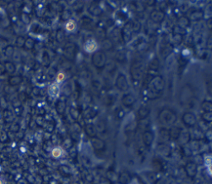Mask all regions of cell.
<instances>
[{"instance_id": "1", "label": "cell", "mask_w": 212, "mask_h": 184, "mask_svg": "<svg viewBox=\"0 0 212 184\" xmlns=\"http://www.w3.org/2000/svg\"><path fill=\"white\" fill-rule=\"evenodd\" d=\"M164 82L163 77L162 76H156L147 81V83L144 85V96L148 100H156L161 97L163 93Z\"/></svg>"}, {"instance_id": "2", "label": "cell", "mask_w": 212, "mask_h": 184, "mask_svg": "<svg viewBox=\"0 0 212 184\" xmlns=\"http://www.w3.org/2000/svg\"><path fill=\"white\" fill-rule=\"evenodd\" d=\"M144 62L140 59H135L130 66V76L132 81L134 84H138L144 78Z\"/></svg>"}, {"instance_id": "3", "label": "cell", "mask_w": 212, "mask_h": 184, "mask_svg": "<svg viewBox=\"0 0 212 184\" xmlns=\"http://www.w3.org/2000/svg\"><path fill=\"white\" fill-rule=\"evenodd\" d=\"M158 120L163 125H173L177 120V115L169 109H163L159 113Z\"/></svg>"}, {"instance_id": "4", "label": "cell", "mask_w": 212, "mask_h": 184, "mask_svg": "<svg viewBox=\"0 0 212 184\" xmlns=\"http://www.w3.org/2000/svg\"><path fill=\"white\" fill-rule=\"evenodd\" d=\"M92 62L97 68H103L107 62V56L103 51H98L93 55Z\"/></svg>"}, {"instance_id": "5", "label": "cell", "mask_w": 212, "mask_h": 184, "mask_svg": "<svg viewBox=\"0 0 212 184\" xmlns=\"http://www.w3.org/2000/svg\"><path fill=\"white\" fill-rule=\"evenodd\" d=\"M193 97V91L189 86H185L181 89L180 94V101L181 106L189 104Z\"/></svg>"}, {"instance_id": "6", "label": "cell", "mask_w": 212, "mask_h": 184, "mask_svg": "<svg viewBox=\"0 0 212 184\" xmlns=\"http://www.w3.org/2000/svg\"><path fill=\"white\" fill-rule=\"evenodd\" d=\"M133 22H128L127 23H125V25L123 27L122 31H121V38L125 43L129 42L132 38L133 36Z\"/></svg>"}, {"instance_id": "7", "label": "cell", "mask_w": 212, "mask_h": 184, "mask_svg": "<svg viewBox=\"0 0 212 184\" xmlns=\"http://www.w3.org/2000/svg\"><path fill=\"white\" fill-rule=\"evenodd\" d=\"M115 86L120 91H127L129 89V85L126 76L124 74H120L115 81Z\"/></svg>"}, {"instance_id": "8", "label": "cell", "mask_w": 212, "mask_h": 184, "mask_svg": "<svg viewBox=\"0 0 212 184\" xmlns=\"http://www.w3.org/2000/svg\"><path fill=\"white\" fill-rule=\"evenodd\" d=\"M159 67H160V63H159L158 59L155 57L153 60H152L151 62L149 63L148 66V76L150 77V79H152L154 76H158L157 73L158 72ZM148 80V81H149Z\"/></svg>"}, {"instance_id": "9", "label": "cell", "mask_w": 212, "mask_h": 184, "mask_svg": "<svg viewBox=\"0 0 212 184\" xmlns=\"http://www.w3.org/2000/svg\"><path fill=\"white\" fill-rule=\"evenodd\" d=\"M181 120L186 126L191 128L195 126L196 123V117L191 112H186L182 116Z\"/></svg>"}, {"instance_id": "10", "label": "cell", "mask_w": 212, "mask_h": 184, "mask_svg": "<svg viewBox=\"0 0 212 184\" xmlns=\"http://www.w3.org/2000/svg\"><path fill=\"white\" fill-rule=\"evenodd\" d=\"M150 18L155 23H161L165 18V13L161 10H153L150 13Z\"/></svg>"}, {"instance_id": "11", "label": "cell", "mask_w": 212, "mask_h": 184, "mask_svg": "<svg viewBox=\"0 0 212 184\" xmlns=\"http://www.w3.org/2000/svg\"><path fill=\"white\" fill-rule=\"evenodd\" d=\"M136 102V98L132 94H126L122 98V103L125 107H131Z\"/></svg>"}, {"instance_id": "12", "label": "cell", "mask_w": 212, "mask_h": 184, "mask_svg": "<svg viewBox=\"0 0 212 184\" xmlns=\"http://www.w3.org/2000/svg\"><path fill=\"white\" fill-rule=\"evenodd\" d=\"M150 115V108L147 106H143L139 109L138 116L140 120H145Z\"/></svg>"}, {"instance_id": "13", "label": "cell", "mask_w": 212, "mask_h": 184, "mask_svg": "<svg viewBox=\"0 0 212 184\" xmlns=\"http://www.w3.org/2000/svg\"><path fill=\"white\" fill-rule=\"evenodd\" d=\"M153 134L150 130H147L143 134V140L147 146H150L152 144V143L153 141Z\"/></svg>"}, {"instance_id": "14", "label": "cell", "mask_w": 212, "mask_h": 184, "mask_svg": "<svg viewBox=\"0 0 212 184\" xmlns=\"http://www.w3.org/2000/svg\"><path fill=\"white\" fill-rule=\"evenodd\" d=\"M186 171L187 172V175L189 177H193L197 172V167L194 163H189L186 166Z\"/></svg>"}, {"instance_id": "15", "label": "cell", "mask_w": 212, "mask_h": 184, "mask_svg": "<svg viewBox=\"0 0 212 184\" xmlns=\"http://www.w3.org/2000/svg\"><path fill=\"white\" fill-rule=\"evenodd\" d=\"M178 27H180L181 28H183L185 29L186 27H188L190 26V19L188 17H181L178 18L177 20V25Z\"/></svg>"}, {"instance_id": "16", "label": "cell", "mask_w": 212, "mask_h": 184, "mask_svg": "<svg viewBox=\"0 0 212 184\" xmlns=\"http://www.w3.org/2000/svg\"><path fill=\"white\" fill-rule=\"evenodd\" d=\"M203 18V11L201 10H196L191 12L190 14V19L192 21H200Z\"/></svg>"}, {"instance_id": "17", "label": "cell", "mask_w": 212, "mask_h": 184, "mask_svg": "<svg viewBox=\"0 0 212 184\" xmlns=\"http://www.w3.org/2000/svg\"><path fill=\"white\" fill-rule=\"evenodd\" d=\"M85 49L88 52H92L96 49V43L93 40H89L85 45Z\"/></svg>"}, {"instance_id": "18", "label": "cell", "mask_w": 212, "mask_h": 184, "mask_svg": "<svg viewBox=\"0 0 212 184\" xmlns=\"http://www.w3.org/2000/svg\"><path fill=\"white\" fill-rule=\"evenodd\" d=\"M49 94L51 96H56L59 93V86L56 83L52 84L50 87H49Z\"/></svg>"}, {"instance_id": "19", "label": "cell", "mask_w": 212, "mask_h": 184, "mask_svg": "<svg viewBox=\"0 0 212 184\" xmlns=\"http://www.w3.org/2000/svg\"><path fill=\"white\" fill-rule=\"evenodd\" d=\"M201 109L204 112H210L212 111V102L208 101H204L201 104Z\"/></svg>"}, {"instance_id": "20", "label": "cell", "mask_w": 212, "mask_h": 184, "mask_svg": "<svg viewBox=\"0 0 212 184\" xmlns=\"http://www.w3.org/2000/svg\"><path fill=\"white\" fill-rule=\"evenodd\" d=\"M169 134L171 135V137L172 139H177L180 137L181 135V130L178 128H172L169 132Z\"/></svg>"}, {"instance_id": "21", "label": "cell", "mask_w": 212, "mask_h": 184, "mask_svg": "<svg viewBox=\"0 0 212 184\" xmlns=\"http://www.w3.org/2000/svg\"><path fill=\"white\" fill-rule=\"evenodd\" d=\"M76 22H75L74 20L70 19L68 22H66V28L67 31H69V32H72V31H74L75 28H76Z\"/></svg>"}, {"instance_id": "22", "label": "cell", "mask_w": 212, "mask_h": 184, "mask_svg": "<svg viewBox=\"0 0 212 184\" xmlns=\"http://www.w3.org/2000/svg\"><path fill=\"white\" fill-rule=\"evenodd\" d=\"M201 118L205 122L212 123V111L210 112H204L201 116Z\"/></svg>"}, {"instance_id": "23", "label": "cell", "mask_w": 212, "mask_h": 184, "mask_svg": "<svg viewBox=\"0 0 212 184\" xmlns=\"http://www.w3.org/2000/svg\"><path fill=\"white\" fill-rule=\"evenodd\" d=\"M182 40H183V36H181V35H179V34H176V33H174L173 34V37H172V41H173V43L176 45H180L181 42H182Z\"/></svg>"}, {"instance_id": "24", "label": "cell", "mask_w": 212, "mask_h": 184, "mask_svg": "<svg viewBox=\"0 0 212 184\" xmlns=\"http://www.w3.org/2000/svg\"><path fill=\"white\" fill-rule=\"evenodd\" d=\"M93 7L94 9H90L91 11V13L95 16H99L103 12V10L101 9V7L99 6V5H93Z\"/></svg>"}, {"instance_id": "25", "label": "cell", "mask_w": 212, "mask_h": 184, "mask_svg": "<svg viewBox=\"0 0 212 184\" xmlns=\"http://www.w3.org/2000/svg\"><path fill=\"white\" fill-rule=\"evenodd\" d=\"M61 153H62V150H61V149H60V148H55V149L52 150V152H51V154H52V156H53L55 158H57L60 157L61 155Z\"/></svg>"}, {"instance_id": "26", "label": "cell", "mask_w": 212, "mask_h": 184, "mask_svg": "<svg viewBox=\"0 0 212 184\" xmlns=\"http://www.w3.org/2000/svg\"><path fill=\"white\" fill-rule=\"evenodd\" d=\"M116 58H117L118 61H120V62L125 61V60H126L125 52H123V51H120V52L117 53V55H116Z\"/></svg>"}, {"instance_id": "27", "label": "cell", "mask_w": 212, "mask_h": 184, "mask_svg": "<svg viewBox=\"0 0 212 184\" xmlns=\"http://www.w3.org/2000/svg\"><path fill=\"white\" fill-rule=\"evenodd\" d=\"M104 47H105V50H111L113 48V43H112V42L110 41V40H109V39H105V41H104Z\"/></svg>"}, {"instance_id": "28", "label": "cell", "mask_w": 212, "mask_h": 184, "mask_svg": "<svg viewBox=\"0 0 212 184\" xmlns=\"http://www.w3.org/2000/svg\"><path fill=\"white\" fill-rule=\"evenodd\" d=\"M133 22V30L134 32H139L141 29V23L139 22V21H135V22Z\"/></svg>"}, {"instance_id": "29", "label": "cell", "mask_w": 212, "mask_h": 184, "mask_svg": "<svg viewBox=\"0 0 212 184\" xmlns=\"http://www.w3.org/2000/svg\"><path fill=\"white\" fill-rule=\"evenodd\" d=\"M206 48L210 51H212V33H210L206 40Z\"/></svg>"}, {"instance_id": "30", "label": "cell", "mask_w": 212, "mask_h": 184, "mask_svg": "<svg viewBox=\"0 0 212 184\" xmlns=\"http://www.w3.org/2000/svg\"><path fill=\"white\" fill-rule=\"evenodd\" d=\"M64 79H65V74L61 72V73H59L58 75H57L56 81H57V82H62V81H64Z\"/></svg>"}, {"instance_id": "31", "label": "cell", "mask_w": 212, "mask_h": 184, "mask_svg": "<svg viewBox=\"0 0 212 184\" xmlns=\"http://www.w3.org/2000/svg\"><path fill=\"white\" fill-rule=\"evenodd\" d=\"M206 24H207L208 28H209L210 31H212V17H210V18L206 21Z\"/></svg>"}, {"instance_id": "32", "label": "cell", "mask_w": 212, "mask_h": 184, "mask_svg": "<svg viewBox=\"0 0 212 184\" xmlns=\"http://www.w3.org/2000/svg\"><path fill=\"white\" fill-rule=\"evenodd\" d=\"M210 172H211V173H212V164H211V166H210Z\"/></svg>"}, {"instance_id": "33", "label": "cell", "mask_w": 212, "mask_h": 184, "mask_svg": "<svg viewBox=\"0 0 212 184\" xmlns=\"http://www.w3.org/2000/svg\"><path fill=\"white\" fill-rule=\"evenodd\" d=\"M0 184H2V181H1V179H0Z\"/></svg>"}]
</instances>
